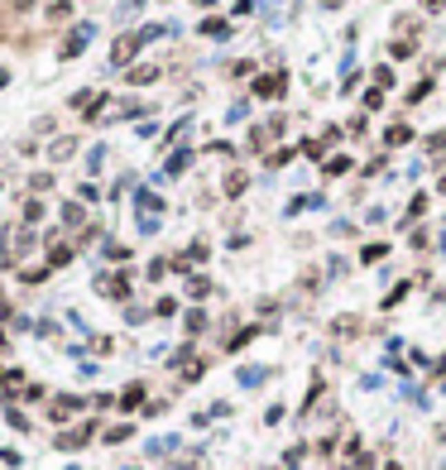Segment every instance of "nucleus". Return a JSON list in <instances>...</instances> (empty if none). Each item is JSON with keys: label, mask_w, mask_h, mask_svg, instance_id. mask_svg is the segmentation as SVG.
<instances>
[{"label": "nucleus", "mask_w": 446, "mask_h": 470, "mask_svg": "<svg viewBox=\"0 0 446 470\" xmlns=\"http://www.w3.org/2000/svg\"><path fill=\"white\" fill-rule=\"evenodd\" d=\"M254 92H259V96H278V92H283V77H259Z\"/></svg>", "instance_id": "f257e3e1"}, {"label": "nucleus", "mask_w": 446, "mask_h": 470, "mask_svg": "<svg viewBox=\"0 0 446 470\" xmlns=\"http://www.w3.org/2000/svg\"><path fill=\"white\" fill-rule=\"evenodd\" d=\"M134 48H139V39H120V43H115V63H125Z\"/></svg>", "instance_id": "f03ea898"}, {"label": "nucleus", "mask_w": 446, "mask_h": 470, "mask_svg": "<svg viewBox=\"0 0 446 470\" xmlns=\"http://www.w3.org/2000/svg\"><path fill=\"white\" fill-rule=\"evenodd\" d=\"M384 139H389V144H408V139H413V130H408V125H394Z\"/></svg>", "instance_id": "7ed1b4c3"}, {"label": "nucleus", "mask_w": 446, "mask_h": 470, "mask_svg": "<svg viewBox=\"0 0 446 470\" xmlns=\"http://www.w3.org/2000/svg\"><path fill=\"white\" fill-rule=\"evenodd\" d=\"M139 398H144V389H139V384H130V389H125V408H134Z\"/></svg>", "instance_id": "20e7f679"}, {"label": "nucleus", "mask_w": 446, "mask_h": 470, "mask_svg": "<svg viewBox=\"0 0 446 470\" xmlns=\"http://www.w3.org/2000/svg\"><path fill=\"white\" fill-rule=\"evenodd\" d=\"M384 106V92H365V110H379Z\"/></svg>", "instance_id": "39448f33"}, {"label": "nucleus", "mask_w": 446, "mask_h": 470, "mask_svg": "<svg viewBox=\"0 0 446 470\" xmlns=\"http://www.w3.org/2000/svg\"><path fill=\"white\" fill-rule=\"evenodd\" d=\"M423 5H427V10H442V5H446V0H423Z\"/></svg>", "instance_id": "423d86ee"}]
</instances>
